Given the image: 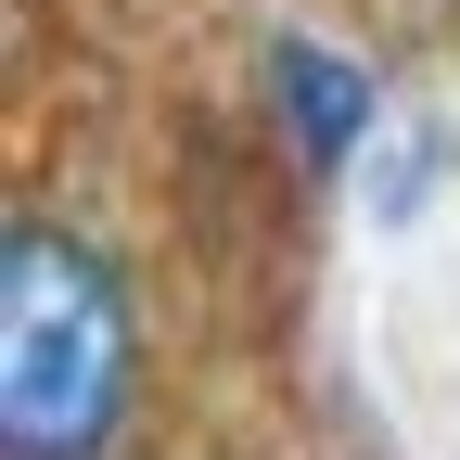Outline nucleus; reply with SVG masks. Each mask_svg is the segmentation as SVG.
Segmentation results:
<instances>
[{"mask_svg": "<svg viewBox=\"0 0 460 460\" xmlns=\"http://www.w3.org/2000/svg\"><path fill=\"white\" fill-rule=\"evenodd\" d=\"M141 410V307L77 217L0 243V460H115Z\"/></svg>", "mask_w": 460, "mask_h": 460, "instance_id": "nucleus-1", "label": "nucleus"}, {"mask_svg": "<svg viewBox=\"0 0 460 460\" xmlns=\"http://www.w3.org/2000/svg\"><path fill=\"white\" fill-rule=\"evenodd\" d=\"M256 90H269V128H281V154H295L307 180H345V166L384 141V90H371L358 51H332V39H269Z\"/></svg>", "mask_w": 460, "mask_h": 460, "instance_id": "nucleus-2", "label": "nucleus"}, {"mask_svg": "<svg viewBox=\"0 0 460 460\" xmlns=\"http://www.w3.org/2000/svg\"><path fill=\"white\" fill-rule=\"evenodd\" d=\"M358 166H371V217H410L435 192V141H371Z\"/></svg>", "mask_w": 460, "mask_h": 460, "instance_id": "nucleus-3", "label": "nucleus"}]
</instances>
